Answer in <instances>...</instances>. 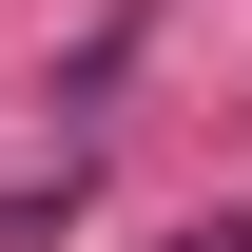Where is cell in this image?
I'll list each match as a JSON object with an SVG mask.
<instances>
[{
	"instance_id": "1",
	"label": "cell",
	"mask_w": 252,
	"mask_h": 252,
	"mask_svg": "<svg viewBox=\"0 0 252 252\" xmlns=\"http://www.w3.org/2000/svg\"><path fill=\"white\" fill-rule=\"evenodd\" d=\"M175 252H252V214H214V233H175Z\"/></svg>"
}]
</instances>
